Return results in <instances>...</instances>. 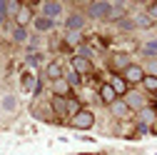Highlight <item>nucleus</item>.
Wrapping results in <instances>:
<instances>
[{"mask_svg": "<svg viewBox=\"0 0 157 155\" xmlns=\"http://www.w3.org/2000/svg\"><path fill=\"white\" fill-rule=\"evenodd\" d=\"M87 18H92V20H107L110 13H112V3H107V0H92V3H87Z\"/></svg>", "mask_w": 157, "mask_h": 155, "instance_id": "nucleus-1", "label": "nucleus"}, {"mask_svg": "<svg viewBox=\"0 0 157 155\" xmlns=\"http://www.w3.org/2000/svg\"><path fill=\"white\" fill-rule=\"evenodd\" d=\"M120 75H122V80H125L127 85H142V80H145V75H147V73H145V68H142V65L130 63Z\"/></svg>", "mask_w": 157, "mask_h": 155, "instance_id": "nucleus-2", "label": "nucleus"}, {"mask_svg": "<svg viewBox=\"0 0 157 155\" xmlns=\"http://www.w3.org/2000/svg\"><path fill=\"white\" fill-rule=\"evenodd\" d=\"M70 125H72L75 130H90V128L95 125V113L87 110V108H82L77 115H72V118H70Z\"/></svg>", "mask_w": 157, "mask_h": 155, "instance_id": "nucleus-3", "label": "nucleus"}, {"mask_svg": "<svg viewBox=\"0 0 157 155\" xmlns=\"http://www.w3.org/2000/svg\"><path fill=\"white\" fill-rule=\"evenodd\" d=\"M72 70L77 73V75H92L95 73V65H92V60L90 58H82V55H72Z\"/></svg>", "mask_w": 157, "mask_h": 155, "instance_id": "nucleus-4", "label": "nucleus"}, {"mask_svg": "<svg viewBox=\"0 0 157 155\" xmlns=\"http://www.w3.org/2000/svg\"><path fill=\"white\" fill-rule=\"evenodd\" d=\"M122 100L130 105V110H132V113H135V110L140 113V110H145V108H147V100H145V95H142V93H132V90H127V95H125Z\"/></svg>", "mask_w": 157, "mask_h": 155, "instance_id": "nucleus-5", "label": "nucleus"}, {"mask_svg": "<svg viewBox=\"0 0 157 155\" xmlns=\"http://www.w3.org/2000/svg\"><path fill=\"white\" fill-rule=\"evenodd\" d=\"M107 65H110L117 75H120V73L130 65V55H127V53H112V55H110V60H107Z\"/></svg>", "mask_w": 157, "mask_h": 155, "instance_id": "nucleus-6", "label": "nucleus"}, {"mask_svg": "<svg viewBox=\"0 0 157 155\" xmlns=\"http://www.w3.org/2000/svg\"><path fill=\"white\" fill-rule=\"evenodd\" d=\"M85 20H87V15L82 13H70L65 18V30H75V33H80L85 28Z\"/></svg>", "mask_w": 157, "mask_h": 155, "instance_id": "nucleus-7", "label": "nucleus"}, {"mask_svg": "<svg viewBox=\"0 0 157 155\" xmlns=\"http://www.w3.org/2000/svg\"><path fill=\"white\" fill-rule=\"evenodd\" d=\"M97 93H100V100H102V103H105L107 108H110V105H112L115 100H120V95L115 93V88H112L110 83H102V85H100V90H97Z\"/></svg>", "mask_w": 157, "mask_h": 155, "instance_id": "nucleus-8", "label": "nucleus"}, {"mask_svg": "<svg viewBox=\"0 0 157 155\" xmlns=\"http://www.w3.org/2000/svg\"><path fill=\"white\" fill-rule=\"evenodd\" d=\"M60 13H63V3H57V0H48V3H43V13H40V15L55 20Z\"/></svg>", "mask_w": 157, "mask_h": 155, "instance_id": "nucleus-9", "label": "nucleus"}, {"mask_svg": "<svg viewBox=\"0 0 157 155\" xmlns=\"http://www.w3.org/2000/svg\"><path fill=\"white\" fill-rule=\"evenodd\" d=\"M45 78H48L50 83H55V80H60V78H65L63 65H60V63H48V65H45Z\"/></svg>", "mask_w": 157, "mask_h": 155, "instance_id": "nucleus-10", "label": "nucleus"}, {"mask_svg": "<svg viewBox=\"0 0 157 155\" xmlns=\"http://www.w3.org/2000/svg\"><path fill=\"white\" fill-rule=\"evenodd\" d=\"M33 20H35V15H33V10H30L28 5H23V8H20V13L15 15V23H17V28H28Z\"/></svg>", "mask_w": 157, "mask_h": 155, "instance_id": "nucleus-11", "label": "nucleus"}, {"mask_svg": "<svg viewBox=\"0 0 157 155\" xmlns=\"http://www.w3.org/2000/svg\"><path fill=\"white\" fill-rule=\"evenodd\" d=\"M110 113L115 115V118H130V113H132V110H130V105L120 98V100H115V103L110 105Z\"/></svg>", "mask_w": 157, "mask_h": 155, "instance_id": "nucleus-12", "label": "nucleus"}, {"mask_svg": "<svg viewBox=\"0 0 157 155\" xmlns=\"http://www.w3.org/2000/svg\"><path fill=\"white\" fill-rule=\"evenodd\" d=\"M50 110H52L55 115H67V98L52 95V98H50Z\"/></svg>", "mask_w": 157, "mask_h": 155, "instance_id": "nucleus-13", "label": "nucleus"}, {"mask_svg": "<svg viewBox=\"0 0 157 155\" xmlns=\"http://www.w3.org/2000/svg\"><path fill=\"white\" fill-rule=\"evenodd\" d=\"M70 93H72V88H70V83L65 80V78H60V80H55V83H52V95H60V98H70Z\"/></svg>", "mask_w": 157, "mask_h": 155, "instance_id": "nucleus-14", "label": "nucleus"}, {"mask_svg": "<svg viewBox=\"0 0 157 155\" xmlns=\"http://www.w3.org/2000/svg\"><path fill=\"white\" fill-rule=\"evenodd\" d=\"M82 43H85V35L82 33H75V30L65 33V45L67 48H82Z\"/></svg>", "mask_w": 157, "mask_h": 155, "instance_id": "nucleus-15", "label": "nucleus"}, {"mask_svg": "<svg viewBox=\"0 0 157 155\" xmlns=\"http://www.w3.org/2000/svg\"><path fill=\"white\" fill-rule=\"evenodd\" d=\"M52 25H55V20H50L45 15H35V20H33V28L37 33H48V30H52Z\"/></svg>", "mask_w": 157, "mask_h": 155, "instance_id": "nucleus-16", "label": "nucleus"}, {"mask_svg": "<svg viewBox=\"0 0 157 155\" xmlns=\"http://www.w3.org/2000/svg\"><path fill=\"white\" fill-rule=\"evenodd\" d=\"M110 85L115 88V93L120 95V98H125V95H127V88H130V85L122 80V75H112V78H110Z\"/></svg>", "mask_w": 157, "mask_h": 155, "instance_id": "nucleus-17", "label": "nucleus"}, {"mask_svg": "<svg viewBox=\"0 0 157 155\" xmlns=\"http://www.w3.org/2000/svg\"><path fill=\"white\" fill-rule=\"evenodd\" d=\"M152 25H155V20L147 13H137L135 15V28H152Z\"/></svg>", "mask_w": 157, "mask_h": 155, "instance_id": "nucleus-18", "label": "nucleus"}, {"mask_svg": "<svg viewBox=\"0 0 157 155\" xmlns=\"http://www.w3.org/2000/svg\"><path fill=\"white\" fill-rule=\"evenodd\" d=\"M155 123V110H150V108H145V110H140V125H152Z\"/></svg>", "mask_w": 157, "mask_h": 155, "instance_id": "nucleus-19", "label": "nucleus"}, {"mask_svg": "<svg viewBox=\"0 0 157 155\" xmlns=\"http://www.w3.org/2000/svg\"><path fill=\"white\" fill-rule=\"evenodd\" d=\"M142 85H145V90H147L150 95H157V78H155V75H145Z\"/></svg>", "mask_w": 157, "mask_h": 155, "instance_id": "nucleus-20", "label": "nucleus"}, {"mask_svg": "<svg viewBox=\"0 0 157 155\" xmlns=\"http://www.w3.org/2000/svg\"><path fill=\"white\" fill-rule=\"evenodd\" d=\"M82 110V105H80V100H77V98H72V95H70V98H67V115H70V118H72V115H77V113H80Z\"/></svg>", "mask_w": 157, "mask_h": 155, "instance_id": "nucleus-21", "label": "nucleus"}, {"mask_svg": "<svg viewBox=\"0 0 157 155\" xmlns=\"http://www.w3.org/2000/svg\"><path fill=\"white\" fill-rule=\"evenodd\" d=\"M35 85H37V80H35V75H33V73H23V88H25V93L35 90Z\"/></svg>", "mask_w": 157, "mask_h": 155, "instance_id": "nucleus-22", "label": "nucleus"}, {"mask_svg": "<svg viewBox=\"0 0 157 155\" xmlns=\"http://www.w3.org/2000/svg\"><path fill=\"white\" fill-rule=\"evenodd\" d=\"M65 80L70 83V88H77V85L82 83V75H77L75 70H67V73H65Z\"/></svg>", "mask_w": 157, "mask_h": 155, "instance_id": "nucleus-23", "label": "nucleus"}, {"mask_svg": "<svg viewBox=\"0 0 157 155\" xmlns=\"http://www.w3.org/2000/svg\"><path fill=\"white\" fill-rule=\"evenodd\" d=\"M13 40H15V43H25V40H28V28H17V25H15Z\"/></svg>", "mask_w": 157, "mask_h": 155, "instance_id": "nucleus-24", "label": "nucleus"}, {"mask_svg": "<svg viewBox=\"0 0 157 155\" xmlns=\"http://www.w3.org/2000/svg\"><path fill=\"white\" fill-rule=\"evenodd\" d=\"M142 53H145L147 58H155V55H157V40H152V43H145V45H142Z\"/></svg>", "mask_w": 157, "mask_h": 155, "instance_id": "nucleus-25", "label": "nucleus"}, {"mask_svg": "<svg viewBox=\"0 0 157 155\" xmlns=\"http://www.w3.org/2000/svg\"><path fill=\"white\" fill-rule=\"evenodd\" d=\"M145 73L157 78V58H150V60H147V65H145Z\"/></svg>", "mask_w": 157, "mask_h": 155, "instance_id": "nucleus-26", "label": "nucleus"}, {"mask_svg": "<svg viewBox=\"0 0 157 155\" xmlns=\"http://www.w3.org/2000/svg\"><path fill=\"white\" fill-rule=\"evenodd\" d=\"M117 25H120L122 30H135V20H130V18H122V20H117Z\"/></svg>", "mask_w": 157, "mask_h": 155, "instance_id": "nucleus-27", "label": "nucleus"}, {"mask_svg": "<svg viewBox=\"0 0 157 155\" xmlns=\"http://www.w3.org/2000/svg\"><path fill=\"white\" fill-rule=\"evenodd\" d=\"M20 8H23V5L17 3V0H10V3H8V13H10V15H17V13H20Z\"/></svg>", "mask_w": 157, "mask_h": 155, "instance_id": "nucleus-28", "label": "nucleus"}, {"mask_svg": "<svg viewBox=\"0 0 157 155\" xmlns=\"http://www.w3.org/2000/svg\"><path fill=\"white\" fill-rule=\"evenodd\" d=\"M8 15H10V13H8V3H5V0H0V23H5Z\"/></svg>", "mask_w": 157, "mask_h": 155, "instance_id": "nucleus-29", "label": "nucleus"}, {"mask_svg": "<svg viewBox=\"0 0 157 155\" xmlns=\"http://www.w3.org/2000/svg\"><path fill=\"white\" fill-rule=\"evenodd\" d=\"M15 108V98H13V95H5V98H3V110H13Z\"/></svg>", "mask_w": 157, "mask_h": 155, "instance_id": "nucleus-30", "label": "nucleus"}, {"mask_svg": "<svg viewBox=\"0 0 157 155\" xmlns=\"http://www.w3.org/2000/svg\"><path fill=\"white\" fill-rule=\"evenodd\" d=\"M147 15L152 18V20H157V0H155V3H150V5H147Z\"/></svg>", "mask_w": 157, "mask_h": 155, "instance_id": "nucleus-31", "label": "nucleus"}, {"mask_svg": "<svg viewBox=\"0 0 157 155\" xmlns=\"http://www.w3.org/2000/svg\"><path fill=\"white\" fill-rule=\"evenodd\" d=\"M40 63V55H28V65H37Z\"/></svg>", "mask_w": 157, "mask_h": 155, "instance_id": "nucleus-32", "label": "nucleus"}]
</instances>
